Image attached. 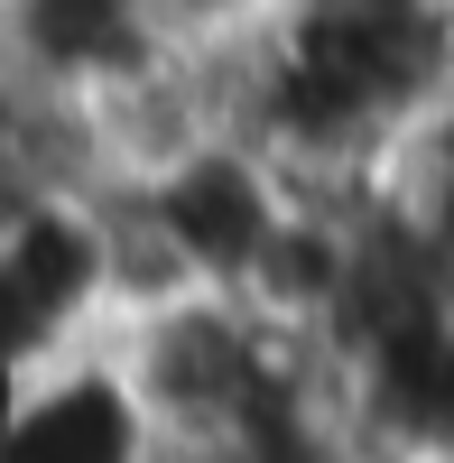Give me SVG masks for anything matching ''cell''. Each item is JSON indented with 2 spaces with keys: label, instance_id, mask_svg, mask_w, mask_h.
I'll list each match as a JSON object with an SVG mask.
<instances>
[{
  "label": "cell",
  "instance_id": "1",
  "mask_svg": "<svg viewBox=\"0 0 454 463\" xmlns=\"http://www.w3.org/2000/svg\"><path fill=\"white\" fill-rule=\"evenodd\" d=\"M176 56L185 47L167 37L158 0H0V84L84 139Z\"/></svg>",
  "mask_w": 454,
  "mask_h": 463
},
{
  "label": "cell",
  "instance_id": "2",
  "mask_svg": "<svg viewBox=\"0 0 454 463\" xmlns=\"http://www.w3.org/2000/svg\"><path fill=\"white\" fill-rule=\"evenodd\" d=\"M0 463H167V436L148 417L121 343H65L28 362L0 408Z\"/></svg>",
  "mask_w": 454,
  "mask_h": 463
},
{
  "label": "cell",
  "instance_id": "3",
  "mask_svg": "<svg viewBox=\"0 0 454 463\" xmlns=\"http://www.w3.org/2000/svg\"><path fill=\"white\" fill-rule=\"evenodd\" d=\"M260 10H270V0H158L176 47H222V37H241Z\"/></svg>",
  "mask_w": 454,
  "mask_h": 463
},
{
  "label": "cell",
  "instance_id": "4",
  "mask_svg": "<svg viewBox=\"0 0 454 463\" xmlns=\"http://www.w3.org/2000/svg\"><path fill=\"white\" fill-rule=\"evenodd\" d=\"M427 463H454V445H445V454H427Z\"/></svg>",
  "mask_w": 454,
  "mask_h": 463
}]
</instances>
